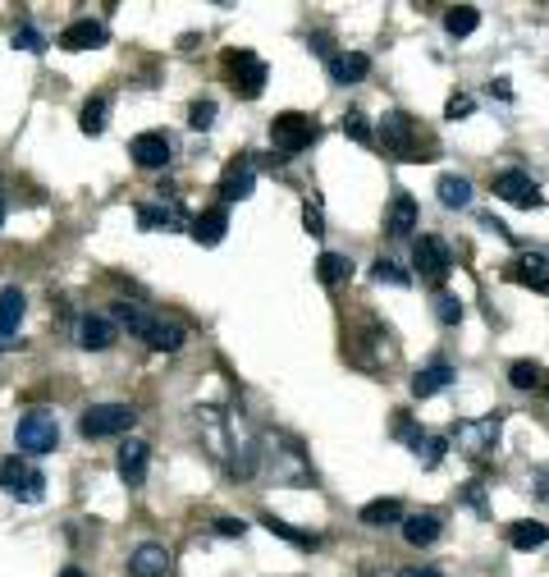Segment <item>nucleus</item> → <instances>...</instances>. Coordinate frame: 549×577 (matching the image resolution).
I'll use <instances>...</instances> for the list:
<instances>
[{"instance_id": "5", "label": "nucleus", "mask_w": 549, "mask_h": 577, "mask_svg": "<svg viewBox=\"0 0 549 577\" xmlns=\"http://www.w3.org/2000/svg\"><path fill=\"white\" fill-rule=\"evenodd\" d=\"M0 490H10L14 500H23V504H42L46 477L28 458H5V463H0Z\"/></svg>"}, {"instance_id": "31", "label": "nucleus", "mask_w": 549, "mask_h": 577, "mask_svg": "<svg viewBox=\"0 0 549 577\" xmlns=\"http://www.w3.org/2000/svg\"><path fill=\"white\" fill-rule=\"evenodd\" d=\"M316 275L321 284H344L353 275V262H348L344 252H321V262H316Z\"/></svg>"}, {"instance_id": "19", "label": "nucleus", "mask_w": 549, "mask_h": 577, "mask_svg": "<svg viewBox=\"0 0 549 577\" xmlns=\"http://www.w3.org/2000/svg\"><path fill=\"white\" fill-rule=\"evenodd\" d=\"M440 513H412V518H403V541L408 545H435L440 541Z\"/></svg>"}, {"instance_id": "40", "label": "nucleus", "mask_w": 549, "mask_h": 577, "mask_svg": "<svg viewBox=\"0 0 549 577\" xmlns=\"http://www.w3.org/2000/svg\"><path fill=\"white\" fill-rule=\"evenodd\" d=\"M188 120H193V129H197V133L211 129V120H216V106H211V101H197V106L188 110Z\"/></svg>"}, {"instance_id": "22", "label": "nucleus", "mask_w": 549, "mask_h": 577, "mask_svg": "<svg viewBox=\"0 0 549 577\" xmlns=\"http://www.w3.org/2000/svg\"><path fill=\"white\" fill-rule=\"evenodd\" d=\"M449 381H453L449 362H431V367H421L417 376H412V394H417V399H431V394H440Z\"/></svg>"}, {"instance_id": "47", "label": "nucleus", "mask_w": 549, "mask_h": 577, "mask_svg": "<svg viewBox=\"0 0 549 577\" xmlns=\"http://www.w3.org/2000/svg\"><path fill=\"white\" fill-rule=\"evenodd\" d=\"M60 577H83V573H78V568H65V573H60Z\"/></svg>"}, {"instance_id": "26", "label": "nucleus", "mask_w": 549, "mask_h": 577, "mask_svg": "<svg viewBox=\"0 0 549 577\" xmlns=\"http://www.w3.org/2000/svg\"><path fill=\"white\" fill-rule=\"evenodd\" d=\"M138 225L142 229H174L183 225V211L174 207V202H147V207H138Z\"/></svg>"}, {"instance_id": "18", "label": "nucleus", "mask_w": 549, "mask_h": 577, "mask_svg": "<svg viewBox=\"0 0 549 577\" xmlns=\"http://www.w3.org/2000/svg\"><path fill=\"white\" fill-rule=\"evenodd\" d=\"M225 229H229V211L211 207V211H202V216L193 220V239L202 243V248H216V243L225 239Z\"/></svg>"}, {"instance_id": "4", "label": "nucleus", "mask_w": 549, "mask_h": 577, "mask_svg": "<svg viewBox=\"0 0 549 577\" xmlns=\"http://www.w3.org/2000/svg\"><path fill=\"white\" fill-rule=\"evenodd\" d=\"M225 74L234 78V88L243 92L248 101H257L266 92V60L248 46H238V51H225Z\"/></svg>"}, {"instance_id": "24", "label": "nucleus", "mask_w": 549, "mask_h": 577, "mask_svg": "<svg viewBox=\"0 0 549 577\" xmlns=\"http://www.w3.org/2000/svg\"><path fill=\"white\" fill-rule=\"evenodd\" d=\"M115 326H124L129 335H138V339H147V330H151V321H156V312H147V307H138V303H115V316H110Z\"/></svg>"}, {"instance_id": "1", "label": "nucleus", "mask_w": 549, "mask_h": 577, "mask_svg": "<svg viewBox=\"0 0 549 577\" xmlns=\"http://www.w3.org/2000/svg\"><path fill=\"white\" fill-rule=\"evenodd\" d=\"M316 120L312 115H302V110H284V115H275L270 120V142H275V152L293 156V152H307L316 142Z\"/></svg>"}, {"instance_id": "32", "label": "nucleus", "mask_w": 549, "mask_h": 577, "mask_svg": "<svg viewBox=\"0 0 549 577\" xmlns=\"http://www.w3.org/2000/svg\"><path fill=\"white\" fill-rule=\"evenodd\" d=\"M106 115H110V101H106V97L87 101L83 115H78V129H83L87 138H97V133H106Z\"/></svg>"}, {"instance_id": "23", "label": "nucleus", "mask_w": 549, "mask_h": 577, "mask_svg": "<svg viewBox=\"0 0 549 577\" xmlns=\"http://www.w3.org/2000/svg\"><path fill=\"white\" fill-rule=\"evenodd\" d=\"M23 312H28V298H23V289H5V294H0V339L19 335Z\"/></svg>"}, {"instance_id": "3", "label": "nucleus", "mask_w": 549, "mask_h": 577, "mask_svg": "<svg viewBox=\"0 0 549 577\" xmlns=\"http://www.w3.org/2000/svg\"><path fill=\"white\" fill-rule=\"evenodd\" d=\"M380 138H385V152L399 156V161H421V124L403 110H389L380 120Z\"/></svg>"}, {"instance_id": "12", "label": "nucleus", "mask_w": 549, "mask_h": 577, "mask_svg": "<svg viewBox=\"0 0 549 577\" xmlns=\"http://www.w3.org/2000/svg\"><path fill=\"white\" fill-rule=\"evenodd\" d=\"M129 156L142 170H165V165H170V138H165V133H138V138L129 142Z\"/></svg>"}, {"instance_id": "35", "label": "nucleus", "mask_w": 549, "mask_h": 577, "mask_svg": "<svg viewBox=\"0 0 549 577\" xmlns=\"http://www.w3.org/2000/svg\"><path fill=\"white\" fill-rule=\"evenodd\" d=\"M444 449H449V440H444V436H421V445H417V458H421V468H440Z\"/></svg>"}, {"instance_id": "14", "label": "nucleus", "mask_w": 549, "mask_h": 577, "mask_svg": "<svg viewBox=\"0 0 549 577\" xmlns=\"http://www.w3.org/2000/svg\"><path fill=\"white\" fill-rule=\"evenodd\" d=\"M115 335H119V326L110 321V316H92V312H87L83 321H78V344H83L87 353H106L110 344H115Z\"/></svg>"}, {"instance_id": "21", "label": "nucleus", "mask_w": 549, "mask_h": 577, "mask_svg": "<svg viewBox=\"0 0 549 577\" xmlns=\"http://www.w3.org/2000/svg\"><path fill=\"white\" fill-rule=\"evenodd\" d=\"M371 74V60H366L362 51H344L330 60V78L339 83V88H348V83H357V78Z\"/></svg>"}, {"instance_id": "46", "label": "nucleus", "mask_w": 549, "mask_h": 577, "mask_svg": "<svg viewBox=\"0 0 549 577\" xmlns=\"http://www.w3.org/2000/svg\"><path fill=\"white\" fill-rule=\"evenodd\" d=\"M495 97H513V83H508V78H495Z\"/></svg>"}, {"instance_id": "43", "label": "nucleus", "mask_w": 549, "mask_h": 577, "mask_svg": "<svg viewBox=\"0 0 549 577\" xmlns=\"http://www.w3.org/2000/svg\"><path fill=\"white\" fill-rule=\"evenodd\" d=\"M463 495H467V504H472V509H481V513H485V500H481V481H472V486H463Z\"/></svg>"}, {"instance_id": "37", "label": "nucleus", "mask_w": 549, "mask_h": 577, "mask_svg": "<svg viewBox=\"0 0 549 577\" xmlns=\"http://www.w3.org/2000/svg\"><path fill=\"white\" fill-rule=\"evenodd\" d=\"M371 275H376L380 284H412V275H408V271H399V266L389 262V257H380V262L371 266Z\"/></svg>"}, {"instance_id": "28", "label": "nucleus", "mask_w": 549, "mask_h": 577, "mask_svg": "<svg viewBox=\"0 0 549 577\" xmlns=\"http://www.w3.org/2000/svg\"><path fill=\"white\" fill-rule=\"evenodd\" d=\"M362 523L366 527H394V523H403V504L399 500H371V504H362Z\"/></svg>"}, {"instance_id": "45", "label": "nucleus", "mask_w": 549, "mask_h": 577, "mask_svg": "<svg viewBox=\"0 0 549 577\" xmlns=\"http://www.w3.org/2000/svg\"><path fill=\"white\" fill-rule=\"evenodd\" d=\"M399 577H444V573H440V568H403Z\"/></svg>"}, {"instance_id": "15", "label": "nucleus", "mask_w": 549, "mask_h": 577, "mask_svg": "<svg viewBox=\"0 0 549 577\" xmlns=\"http://www.w3.org/2000/svg\"><path fill=\"white\" fill-rule=\"evenodd\" d=\"M385 234L389 239L417 234V202H412L408 193H394V202H389V211H385Z\"/></svg>"}, {"instance_id": "48", "label": "nucleus", "mask_w": 549, "mask_h": 577, "mask_svg": "<svg viewBox=\"0 0 549 577\" xmlns=\"http://www.w3.org/2000/svg\"><path fill=\"white\" fill-rule=\"evenodd\" d=\"M0 225H5V202H0Z\"/></svg>"}, {"instance_id": "9", "label": "nucleus", "mask_w": 549, "mask_h": 577, "mask_svg": "<svg viewBox=\"0 0 549 577\" xmlns=\"http://www.w3.org/2000/svg\"><path fill=\"white\" fill-rule=\"evenodd\" d=\"M495 197H504V202H513V207H540L545 197H540V184L527 175V170H499L495 175Z\"/></svg>"}, {"instance_id": "10", "label": "nucleus", "mask_w": 549, "mask_h": 577, "mask_svg": "<svg viewBox=\"0 0 549 577\" xmlns=\"http://www.w3.org/2000/svg\"><path fill=\"white\" fill-rule=\"evenodd\" d=\"M252 184H257V161L252 156H234L229 170L220 175V197L225 202H243V197H252Z\"/></svg>"}, {"instance_id": "13", "label": "nucleus", "mask_w": 549, "mask_h": 577, "mask_svg": "<svg viewBox=\"0 0 549 577\" xmlns=\"http://www.w3.org/2000/svg\"><path fill=\"white\" fill-rule=\"evenodd\" d=\"M129 573L133 577H165L170 573V550L161 541H142L129 555Z\"/></svg>"}, {"instance_id": "6", "label": "nucleus", "mask_w": 549, "mask_h": 577, "mask_svg": "<svg viewBox=\"0 0 549 577\" xmlns=\"http://www.w3.org/2000/svg\"><path fill=\"white\" fill-rule=\"evenodd\" d=\"M412 266L421 271V280L444 284V280L453 275V252H449V243H444L440 234H421V239L412 243Z\"/></svg>"}, {"instance_id": "27", "label": "nucleus", "mask_w": 549, "mask_h": 577, "mask_svg": "<svg viewBox=\"0 0 549 577\" xmlns=\"http://www.w3.org/2000/svg\"><path fill=\"white\" fill-rule=\"evenodd\" d=\"M508 381H513V390H545L549 376H545V367H540V362L522 358V362H513V367H508Z\"/></svg>"}, {"instance_id": "33", "label": "nucleus", "mask_w": 549, "mask_h": 577, "mask_svg": "<svg viewBox=\"0 0 549 577\" xmlns=\"http://www.w3.org/2000/svg\"><path fill=\"white\" fill-rule=\"evenodd\" d=\"M266 527H270L275 536H284V541H293L298 550H316V545H321V536H316V532H298V527L280 523V518H266Z\"/></svg>"}, {"instance_id": "34", "label": "nucleus", "mask_w": 549, "mask_h": 577, "mask_svg": "<svg viewBox=\"0 0 549 577\" xmlns=\"http://www.w3.org/2000/svg\"><path fill=\"white\" fill-rule=\"evenodd\" d=\"M344 133L353 142H362V147H376V133H371V124H366L362 110H348V115H344Z\"/></svg>"}, {"instance_id": "41", "label": "nucleus", "mask_w": 549, "mask_h": 577, "mask_svg": "<svg viewBox=\"0 0 549 577\" xmlns=\"http://www.w3.org/2000/svg\"><path fill=\"white\" fill-rule=\"evenodd\" d=\"M472 110H476V101H472V97H449L444 115H449V120H463V115H472Z\"/></svg>"}, {"instance_id": "39", "label": "nucleus", "mask_w": 549, "mask_h": 577, "mask_svg": "<svg viewBox=\"0 0 549 577\" xmlns=\"http://www.w3.org/2000/svg\"><path fill=\"white\" fill-rule=\"evenodd\" d=\"M302 225H307V234H312V239H321V234H325V216H321V207H316V202H307V207H302Z\"/></svg>"}, {"instance_id": "2", "label": "nucleus", "mask_w": 549, "mask_h": 577, "mask_svg": "<svg viewBox=\"0 0 549 577\" xmlns=\"http://www.w3.org/2000/svg\"><path fill=\"white\" fill-rule=\"evenodd\" d=\"M133 422H138V413H133L129 403H92L83 413V422H78V431H83L87 440H106V436L133 431Z\"/></svg>"}, {"instance_id": "16", "label": "nucleus", "mask_w": 549, "mask_h": 577, "mask_svg": "<svg viewBox=\"0 0 549 577\" xmlns=\"http://www.w3.org/2000/svg\"><path fill=\"white\" fill-rule=\"evenodd\" d=\"M101 42H106V28H101L97 19H78L60 33V51H92V46H101Z\"/></svg>"}, {"instance_id": "36", "label": "nucleus", "mask_w": 549, "mask_h": 577, "mask_svg": "<svg viewBox=\"0 0 549 577\" xmlns=\"http://www.w3.org/2000/svg\"><path fill=\"white\" fill-rule=\"evenodd\" d=\"M435 316H440L444 326H458V321H463V298L440 294V298H435Z\"/></svg>"}, {"instance_id": "30", "label": "nucleus", "mask_w": 549, "mask_h": 577, "mask_svg": "<svg viewBox=\"0 0 549 577\" xmlns=\"http://www.w3.org/2000/svg\"><path fill=\"white\" fill-rule=\"evenodd\" d=\"M476 23H481V10H476V5H453V10H444V28H449V37L476 33Z\"/></svg>"}, {"instance_id": "38", "label": "nucleus", "mask_w": 549, "mask_h": 577, "mask_svg": "<svg viewBox=\"0 0 549 577\" xmlns=\"http://www.w3.org/2000/svg\"><path fill=\"white\" fill-rule=\"evenodd\" d=\"M14 51H33V55H42V51H46V37L37 33V28H19V33H14Z\"/></svg>"}, {"instance_id": "7", "label": "nucleus", "mask_w": 549, "mask_h": 577, "mask_svg": "<svg viewBox=\"0 0 549 577\" xmlns=\"http://www.w3.org/2000/svg\"><path fill=\"white\" fill-rule=\"evenodd\" d=\"M14 440H19L23 454H51V449L60 445V422H55L51 413H28V417H19Z\"/></svg>"}, {"instance_id": "29", "label": "nucleus", "mask_w": 549, "mask_h": 577, "mask_svg": "<svg viewBox=\"0 0 549 577\" xmlns=\"http://www.w3.org/2000/svg\"><path fill=\"white\" fill-rule=\"evenodd\" d=\"M435 193H440V202H444L449 211H458V207H467V202H472V184H467L463 175H440Z\"/></svg>"}, {"instance_id": "11", "label": "nucleus", "mask_w": 549, "mask_h": 577, "mask_svg": "<svg viewBox=\"0 0 549 577\" xmlns=\"http://www.w3.org/2000/svg\"><path fill=\"white\" fill-rule=\"evenodd\" d=\"M504 275H508L513 284H527V289L545 294V289H549V257H540V252H522L517 262H508Z\"/></svg>"}, {"instance_id": "44", "label": "nucleus", "mask_w": 549, "mask_h": 577, "mask_svg": "<svg viewBox=\"0 0 549 577\" xmlns=\"http://www.w3.org/2000/svg\"><path fill=\"white\" fill-rule=\"evenodd\" d=\"M536 495L549 504V468H536Z\"/></svg>"}, {"instance_id": "49", "label": "nucleus", "mask_w": 549, "mask_h": 577, "mask_svg": "<svg viewBox=\"0 0 549 577\" xmlns=\"http://www.w3.org/2000/svg\"><path fill=\"white\" fill-rule=\"evenodd\" d=\"M545 394H549V385H545Z\"/></svg>"}, {"instance_id": "8", "label": "nucleus", "mask_w": 549, "mask_h": 577, "mask_svg": "<svg viewBox=\"0 0 549 577\" xmlns=\"http://www.w3.org/2000/svg\"><path fill=\"white\" fill-rule=\"evenodd\" d=\"M499 431H504V417H476V422H463L458 426V449H463L467 458H485L495 454L499 445Z\"/></svg>"}, {"instance_id": "42", "label": "nucleus", "mask_w": 549, "mask_h": 577, "mask_svg": "<svg viewBox=\"0 0 549 577\" xmlns=\"http://www.w3.org/2000/svg\"><path fill=\"white\" fill-rule=\"evenodd\" d=\"M216 532L220 536H243V532H248V523H243V518H220Z\"/></svg>"}, {"instance_id": "20", "label": "nucleus", "mask_w": 549, "mask_h": 577, "mask_svg": "<svg viewBox=\"0 0 549 577\" xmlns=\"http://www.w3.org/2000/svg\"><path fill=\"white\" fill-rule=\"evenodd\" d=\"M142 344H147V349H156V353H179L183 349V326H179V321H165V316H156Z\"/></svg>"}, {"instance_id": "25", "label": "nucleus", "mask_w": 549, "mask_h": 577, "mask_svg": "<svg viewBox=\"0 0 549 577\" xmlns=\"http://www.w3.org/2000/svg\"><path fill=\"white\" fill-rule=\"evenodd\" d=\"M545 541H549V527L536 523V518H522V523L508 527V545L513 550H540Z\"/></svg>"}, {"instance_id": "17", "label": "nucleus", "mask_w": 549, "mask_h": 577, "mask_svg": "<svg viewBox=\"0 0 549 577\" xmlns=\"http://www.w3.org/2000/svg\"><path fill=\"white\" fill-rule=\"evenodd\" d=\"M147 458H151V449L142 445V440L119 445V477L129 481V486H142V481H147Z\"/></svg>"}]
</instances>
